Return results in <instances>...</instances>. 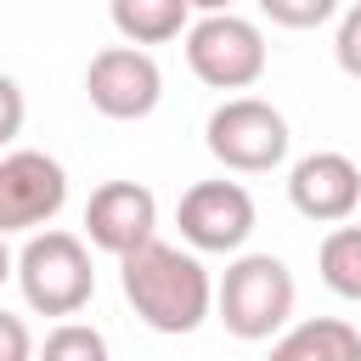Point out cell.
<instances>
[{
	"instance_id": "cell-13",
	"label": "cell",
	"mask_w": 361,
	"mask_h": 361,
	"mask_svg": "<svg viewBox=\"0 0 361 361\" xmlns=\"http://www.w3.org/2000/svg\"><path fill=\"white\" fill-rule=\"evenodd\" d=\"M322 282L338 293V299H355L361 305V226H338L322 237Z\"/></svg>"
},
{
	"instance_id": "cell-19",
	"label": "cell",
	"mask_w": 361,
	"mask_h": 361,
	"mask_svg": "<svg viewBox=\"0 0 361 361\" xmlns=\"http://www.w3.org/2000/svg\"><path fill=\"white\" fill-rule=\"evenodd\" d=\"M6 276H17V259L6 254V231H0V288H6Z\"/></svg>"
},
{
	"instance_id": "cell-10",
	"label": "cell",
	"mask_w": 361,
	"mask_h": 361,
	"mask_svg": "<svg viewBox=\"0 0 361 361\" xmlns=\"http://www.w3.org/2000/svg\"><path fill=\"white\" fill-rule=\"evenodd\" d=\"M288 197L305 220H322V226H338L355 214L361 203V169L344 158V152H305L293 169H288Z\"/></svg>"
},
{
	"instance_id": "cell-6",
	"label": "cell",
	"mask_w": 361,
	"mask_h": 361,
	"mask_svg": "<svg viewBox=\"0 0 361 361\" xmlns=\"http://www.w3.org/2000/svg\"><path fill=\"white\" fill-rule=\"evenodd\" d=\"M68 203V169L39 152L17 147L0 158V231H39L62 214Z\"/></svg>"
},
{
	"instance_id": "cell-11",
	"label": "cell",
	"mask_w": 361,
	"mask_h": 361,
	"mask_svg": "<svg viewBox=\"0 0 361 361\" xmlns=\"http://www.w3.org/2000/svg\"><path fill=\"white\" fill-rule=\"evenodd\" d=\"M265 361H361V333L338 316H310V322L288 327Z\"/></svg>"
},
{
	"instance_id": "cell-18",
	"label": "cell",
	"mask_w": 361,
	"mask_h": 361,
	"mask_svg": "<svg viewBox=\"0 0 361 361\" xmlns=\"http://www.w3.org/2000/svg\"><path fill=\"white\" fill-rule=\"evenodd\" d=\"M39 350H34V338H28V327H23V316H6L0 310V361H34Z\"/></svg>"
},
{
	"instance_id": "cell-20",
	"label": "cell",
	"mask_w": 361,
	"mask_h": 361,
	"mask_svg": "<svg viewBox=\"0 0 361 361\" xmlns=\"http://www.w3.org/2000/svg\"><path fill=\"white\" fill-rule=\"evenodd\" d=\"M237 0H192V11H231Z\"/></svg>"
},
{
	"instance_id": "cell-2",
	"label": "cell",
	"mask_w": 361,
	"mask_h": 361,
	"mask_svg": "<svg viewBox=\"0 0 361 361\" xmlns=\"http://www.w3.org/2000/svg\"><path fill=\"white\" fill-rule=\"evenodd\" d=\"M214 316L226 322L231 338H271L276 327H288L293 316V271L276 254H243L226 265L220 288H214Z\"/></svg>"
},
{
	"instance_id": "cell-14",
	"label": "cell",
	"mask_w": 361,
	"mask_h": 361,
	"mask_svg": "<svg viewBox=\"0 0 361 361\" xmlns=\"http://www.w3.org/2000/svg\"><path fill=\"white\" fill-rule=\"evenodd\" d=\"M34 361H107V338L90 322H62V327L45 333V344H39Z\"/></svg>"
},
{
	"instance_id": "cell-15",
	"label": "cell",
	"mask_w": 361,
	"mask_h": 361,
	"mask_svg": "<svg viewBox=\"0 0 361 361\" xmlns=\"http://www.w3.org/2000/svg\"><path fill=\"white\" fill-rule=\"evenodd\" d=\"M259 11L276 28H322L338 11V0H259Z\"/></svg>"
},
{
	"instance_id": "cell-4",
	"label": "cell",
	"mask_w": 361,
	"mask_h": 361,
	"mask_svg": "<svg viewBox=\"0 0 361 361\" xmlns=\"http://www.w3.org/2000/svg\"><path fill=\"white\" fill-rule=\"evenodd\" d=\"M186 62L209 90H248L265 73V34L237 11H203L186 28Z\"/></svg>"
},
{
	"instance_id": "cell-9",
	"label": "cell",
	"mask_w": 361,
	"mask_h": 361,
	"mask_svg": "<svg viewBox=\"0 0 361 361\" xmlns=\"http://www.w3.org/2000/svg\"><path fill=\"white\" fill-rule=\"evenodd\" d=\"M152 226H158V197L141 180H107L85 203V231L113 259H124L130 248H141L152 237Z\"/></svg>"
},
{
	"instance_id": "cell-17",
	"label": "cell",
	"mask_w": 361,
	"mask_h": 361,
	"mask_svg": "<svg viewBox=\"0 0 361 361\" xmlns=\"http://www.w3.org/2000/svg\"><path fill=\"white\" fill-rule=\"evenodd\" d=\"M23 85L11 79V73H0V147H11V135L23 130Z\"/></svg>"
},
{
	"instance_id": "cell-5",
	"label": "cell",
	"mask_w": 361,
	"mask_h": 361,
	"mask_svg": "<svg viewBox=\"0 0 361 361\" xmlns=\"http://www.w3.org/2000/svg\"><path fill=\"white\" fill-rule=\"evenodd\" d=\"M203 141L209 152L226 164V169H243V175H259V169H276L288 158V118L259 102V96H231L209 113L203 124Z\"/></svg>"
},
{
	"instance_id": "cell-8",
	"label": "cell",
	"mask_w": 361,
	"mask_h": 361,
	"mask_svg": "<svg viewBox=\"0 0 361 361\" xmlns=\"http://www.w3.org/2000/svg\"><path fill=\"white\" fill-rule=\"evenodd\" d=\"M175 226L192 243V254H237L254 231V197L237 180H197L180 192Z\"/></svg>"
},
{
	"instance_id": "cell-7",
	"label": "cell",
	"mask_w": 361,
	"mask_h": 361,
	"mask_svg": "<svg viewBox=\"0 0 361 361\" xmlns=\"http://www.w3.org/2000/svg\"><path fill=\"white\" fill-rule=\"evenodd\" d=\"M85 96L102 118H147L164 96V73L141 45H107L85 68Z\"/></svg>"
},
{
	"instance_id": "cell-3",
	"label": "cell",
	"mask_w": 361,
	"mask_h": 361,
	"mask_svg": "<svg viewBox=\"0 0 361 361\" xmlns=\"http://www.w3.org/2000/svg\"><path fill=\"white\" fill-rule=\"evenodd\" d=\"M17 282L28 310L39 316H79L96 293V271H90V248L73 231H34L17 254Z\"/></svg>"
},
{
	"instance_id": "cell-16",
	"label": "cell",
	"mask_w": 361,
	"mask_h": 361,
	"mask_svg": "<svg viewBox=\"0 0 361 361\" xmlns=\"http://www.w3.org/2000/svg\"><path fill=\"white\" fill-rule=\"evenodd\" d=\"M333 56L350 79H361V0L338 17V34H333Z\"/></svg>"
},
{
	"instance_id": "cell-1",
	"label": "cell",
	"mask_w": 361,
	"mask_h": 361,
	"mask_svg": "<svg viewBox=\"0 0 361 361\" xmlns=\"http://www.w3.org/2000/svg\"><path fill=\"white\" fill-rule=\"evenodd\" d=\"M118 282L130 310L152 327V333H197L214 310V282L203 271L197 254L147 237L141 248H130L118 259Z\"/></svg>"
},
{
	"instance_id": "cell-12",
	"label": "cell",
	"mask_w": 361,
	"mask_h": 361,
	"mask_svg": "<svg viewBox=\"0 0 361 361\" xmlns=\"http://www.w3.org/2000/svg\"><path fill=\"white\" fill-rule=\"evenodd\" d=\"M192 0H107L113 28L124 34V45H164L186 28Z\"/></svg>"
}]
</instances>
